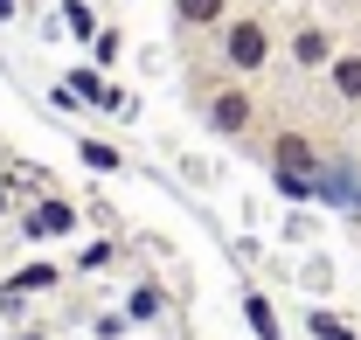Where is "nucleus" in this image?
Instances as JSON below:
<instances>
[{
  "label": "nucleus",
  "mask_w": 361,
  "mask_h": 340,
  "mask_svg": "<svg viewBox=\"0 0 361 340\" xmlns=\"http://www.w3.org/2000/svg\"><path fill=\"white\" fill-rule=\"evenodd\" d=\"M21 340H42V334H21Z\"/></svg>",
  "instance_id": "nucleus-14"
},
{
  "label": "nucleus",
  "mask_w": 361,
  "mask_h": 340,
  "mask_svg": "<svg viewBox=\"0 0 361 340\" xmlns=\"http://www.w3.org/2000/svg\"><path fill=\"white\" fill-rule=\"evenodd\" d=\"M202 119H209L216 139H250V132H257V90H250V77L209 84L202 90Z\"/></svg>",
  "instance_id": "nucleus-3"
},
{
  "label": "nucleus",
  "mask_w": 361,
  "mask_h": 340,
  "mask_svg": "<svg viewBox=\"0 0 361 340\" xmlns=\"http://www.w3.org/2000/svg\"><path fill=\"white\" fill-rule=\"evenodd\" d=\"M264 160H271V181H278V195H292V202L319 195V146H313L299 126H278V132H271Z\"/></svg>",
  "instance_id": "nucleus-2"
},
{
  "label": "nucleus",
  "mask_w": 361,
  "mask_h": 340,
  "mask_svg": "<svg viewBox=\"0 0 361 340\" xmlns=\"http://www.w3.org/2000/svg\"><path fill=\"white\" fill-rule=\"evenodd\" d=\"M334 56H341V42H334V28H326V21H299V28L285 35V63H292V70H306V77H319Z\"/></svg>",
  "instance_id": "nucleus-4"
},
{
  "label": "nucleus",
  "mask_w": 361,
  "mask_h": 340,
  "mask_svg": "<svg viewBox=\"0 0 361 340\" xmlns=\"http://www.w3.org/2000/svg\"><path fill=\"white\" fill-rule=\"evenodd\" d=\"M243 320H250V334H257V340H278V312H271L264 292H243Z\"/></svg>",
  "instance_id": "nucleus-8"
},
{
  "label": "nucleus",
  "mask_w": 361,
  "mask_h": 340,
  "mask_svg": "<svg viewBox=\"0 0 361 340\" xmlns=\"http://www.w3.org/2000/svg\"><path fill=\"white\" fill-rule=\"evenodd\" d=\"M160 305H167V298L153 292V285H139V292H133V305H126V320H160Z\"/></svg>",
  "instance_id": "nucleus-12"
},
{
  "label": "nucleus",
  "mask_w": 361,
  "mask_h": 340,
  "mask_svg": "<svg viewBox=\"0 0 361 340\" xmlns=\"http://www.w3.org/2000/svg\"><path fill=\"white\" fill-rule=\"evenodd\" d=\"M77 153H84V160H90L97 174H118V167H126V160H118V146H104V139H84Z\"/></svg>",
  "instance_id": "nucleus-10"
},
{
  "label": "nucleus",
  "mask_w": 361,
  "mask_h": 340,
  "mask_svg": "<svg viewBox=\"0 0 361 340\" xmlns=\"http://www.w3.org/2000/svg\"><path fill=\"white\" fill-rule=\"evenodd\" d=\"M174 7V28L180 35H216L229 21V0H167Z\"/></svg>",
  "instance_id": "nucleus-6"
},
{
  "label": "nucleus",
  "mask_w": 361,
  "mask_h": 340,
  "mask_svg": "<svg viewBox=\"0 0 361 340\" xmlns=\"http://www.w3.org/2000/svg\"><path fill=\"white\" fill-rule=\"evenodd\" d=\"M326 90H334V104H361V49H341L326 63Z\"/></svg>",
  "instance_id": "nucleus-7"
},
{
  "label": "nucleus",
  "mask_w": 361,
  "mask_h": 340,
  "mask_svg": "<svg viewBox=\"0 0 361 340\" xmlns=\"http://www.w3.org/2000/svg\"><path fill=\"white\" fill-rule=\"evenodd\" d=\"M216 63H223V77H264L271 63H278L271 14H229L223 28H216Z\"/></svg>",
  "instance_id": "nucleus-1"
},
{
  "label": "nucleus",
  "mask_w": 361,
  "mask_h": 340,
  "mask_svg": "<svg viewBox=\"0 0 361 340\" xmlns=\"http://www.w3.org/2000/svg\"><path fill=\"white\" fill-rule=\"evenodd\" d=\"M306 327H313V340H361L355 327H341V320H334V312H313V320H306Z\"/></svg>",
  "instance_id": "nucleus-13"
},
{
  "label": "nucleus",
  "mask_w": 361,
  "mask_h": 340,
  "mask_svg": "<svg viewBox=\"0 0 361 340\" xmlns=\"http://www.w3.org/2000/svg\"><path fill=\"white\" fill-rule=\"evenodd\" d=\"M56 285H63V271H56V264H28V271H14V278H7V292H56Z\"/></svg>",
  "instance_id": "nucleus-9"
},
{
  "label": "nucleus",
  "mask_w": 361,
  "mask_h": 340,
  "mask_svg": "<svg viewBox=\"0 0 361 340\" xmlns=\"http://www.w3.org/2000/svg\"><path fill=\"white\" fill-rule=\"evenodd\" d=\"M70 90H84V97H97V104H111V111H126V97H111V90L97 84V70H77V77H70Z\"/></svg>",
  "instance_id": "nucleus-11"
},
{
  "label": "nucleus",
  "mask_w": 361,
  "mask_h": 340,
  "mask_svg": "<svg viewBox=\"0 0 361 340\" xmlns=\"http://www.w3.org/2000/svg\"><path fill=\"white\" fill-rule=\"evenodd\" d=\"M21 229H28V236H35V243H42V236H70V229H77V209H70V202H63V195H42V202H35V209L21 215Z\"/></svg>",
  "instance_id": "nucleus-5"
}]
</instances>
